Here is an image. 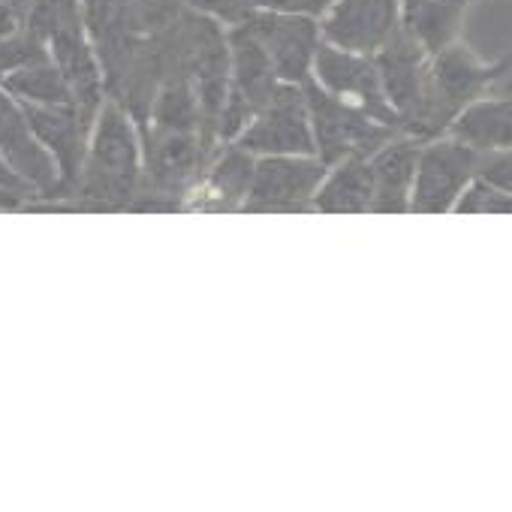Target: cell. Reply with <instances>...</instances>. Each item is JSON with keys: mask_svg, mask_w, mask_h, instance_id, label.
<instances>
[{"mask_svg": "<svg viewBox=\"0 0 512 512\" xmlns=\"http://www.w3.org/2000/svg\"><path fill=\"white\" fill-rule=\"evenodd\" d=\"M335 0H256V10H278V13H296L320 19Z\"/></svg>", "mask_w": 512, "mask_h": 512, "instance_id": "obj_26", "label": "cell"}, {"mask_svg": "<svg viewBox=\"0 0 512 512\" xmlns=\"http://www.w3.org/2000/svg\"><path fill=\"white\" fill-rule=\"evenodd\" d=\"M374 202V181L368 157L341 160L338 172L317 190L314 208L320 211H371Z\"/></svg>", "mask_w": 512, "mask_h": 512, "instance_id": "obj_19", "label": "cell"}, {"mask_svg": "<svg viewBox=\"0 0 512 512\" xmlns=\"http://www.w3.org/2000/svg\"><path fill=\"white\" fill-rule=\"evenodd\" d=\"M40 61H49V49L31 28L19 25L10 34H0V82Z\"/></svg>", "mask_w": 512, "mask_h": 512, "instance_id": "obj_21", "label": "cell"}, {"mask_svg": "<svg viewBox=\"0 0 512 512\" xmlns=\"http://www.w3.org/2000/svg\"><path fill=\"white\" fill-rule=\"evenodd\" d=\"M214 148L199 133L142 130V184L133 202L136 211L181 208L184 193L211 163Z\"/></svg>", "mask_w": 512, "mask_h": 512, "instance_id": "obj_3", "label": "cell"}, {"mask_svg": "<svg viewBox=\"0 0 512 512\" xmlns=\"http://www.w3.org/2000/svg\"><path fill=\"white\" fill-rule=\"evenodd\" d=\"M419 148L410 139L386 142L377 154H371V181H374V202L371 211H407L410 208V187L416 175Z\"/></svg>", "mask_w": 512, "mask_h": 512, "instance_id": "obj_18", "label": "cell"}, {"mask_svg": "<svg viewBox=\"0 0 512 512\" xmlns=\"http://www.w3.org/2000/svg\"><path fill=\"white\" fill-rule=\"evenodd\" d=\"M7 4H10V10L25 22V16H28V10H31V4H34V0H7Z\"/></svg>", "mask_w": 512, "mask_h": 512, "instance_id": "obj_31", "label": "cell"}, {"mask_svg": "<svg viewBox=\"0 0 512 512\" xmlns=\"http://www.w3.org/2000/svg\"><path fill=\"white\" fill-rule=\"evenodd\" d=\"M0 157L34 190V196H40L43 202L58 199L61 193L58 166L34 136L25 106L16 97H10L4 88H0Z\"/></svg>", "mask_w": 512, "mask_h": 512, "instance_id": "obj_13", "label": "cell"}, {"mask_svg": "<svg viewBox=\"0 0 512 512\" xmlns=\"http://www.w3.org/2000/svg\"><path fill=\"white\" fill-rule=\"evenodd\" d=\"M238 148L250 154H266V157L269 154L272 157L275 154H299V157L314 154L317 145H314L305 88L281 82L272 100L241 130Z\"/></svg>", "mask_w": 512, "mask_h": 512, "instance_id": "obj_8", "label": "cell"}, {"mask_svg": "<svg viewBox=\"0 0 512 512\" xmlns=\"http://www.w3.org/2000/svg\"><path fill=\"white\" fill-rule=\"evenodd\" d=\"M142 184V148L133 118L118 103H103L91 139L85 166L67 199L52 202L58 208H88V211H121L133 208Z\"/></svg>", "mask_w": 512, "mask_h": 512, "instance_id": "obj_1", "label": "cell"}, {"mask_svg": "<svg viewBox=\"0 0 512 512\" xmlns=\"http://www.w3.org/2000/svg\"><path fill=\"white\" fill-rule=\"evenodd\" d=\"M473 0H401V31L413 37L425 55L458 43L464 16Z\"/></svg>", "mask_w": 512, "mask_h": 512, "instance_id": "obj_17", "label": "cell"}, {"mask_svg": "<svg viewBox=\"0 0 512 512\" xmlns=\"http://www.w3.org/2000/svg\"><path fill=\"white\" fill-rule=\"evenodd\" d=\"M226 37H229V94L220 118V139L238 136L281 85L269 55L241 25H232Z\"/></svg>", "mask_w": 512, "mask_h": 512, "instance_id": "obj_6", "label": "cell"}, {"mask_svg": "<svg viewBox=\"0 0 512 512\" xmlns=\"http://www.w3.org/2000/svg\"><path fill=\"white\" fill-rule=\"evenodd\" d=\"M485 97H506L512 109V52L488 67V94Z\"/></svg>", "mask_w": 512, "mask_h": 512, "instance_id": "obj_27", "label": "cell"}, {"mask_svg": "<svg viewBox=\"0 0 512 512\" xmlns=\"http://www.w3.org/2000/svg\"><path fill=\"white\" fill-rule=\"evenodd\" d=\"M305 100H308L314 145L326 166L353 160V157H371L395 136V127L332 97L317 82L305 85Z\"/></svg>", "mask_w": 512, "mask_h": 512, "instance_id": "obj_4", "label": "cell"}, {"mask_svg": "<svg viewBox=\"0 0 512 512\" xmlns=\"http://www.w3.org/2000/svg\"><path fill=\"white\" fill-rule=\"evenodd\" d=\"M0 88H4L10 97H16L19 103H25V106H64V103H73L70 82L64 79V73L58 70V64L52 58L7 76L4 82H0Z\"/></svg>", "mask_w": 512, "mask_h": 512, "instance_id": "obj_20", "label": "cell"}, {"mask_svg": "<svg viewBox=\"0 0 512 512\" xmlns=\"http://www.w3.org/2000/svg\"><path fill=\"white\" fill-rule=\"evenodd\" d=\"M22 25L46 43L49 58L70 82L73 103L79 106L82 115L94 121L106 91L100 61L85 25L82 0H34Z\"/></svg>", "mask_w": 512, "mask_h": 512, "instance_id": "obj_2", "label": "cell"}, {"mask_svg": "<svg viewBox=\"0 0 512 512\" xmlns=\"http://www.w3.org/2000/svg\"><path fill=\"white\" fill-rule=\"evenodd\" d=\"M317 22L323 43L377 55L401 31V0H335Z\"/></svg>", "mask_w": 512, "mask_h": 512, "instance_id": "obj_12", "label": "cell"}, {"mask_svg": "<svg viewBox=\"0 0 512 512\" xmlns=\"http://www.w3.org/2000/svg\"><path fill=\"white\" fill-rule=\"evenodd\" d=\"M25 115L31 121L34 136L40 139V145L49 151V157L58 166L61 193H58L55 202H61V199L70 196V190L79 181L94 121L88 115H82L76 103H64V106H25Z\"/></svg>", "mask_w": 512, "mask_h": 512, "instance_id": "obj_14", "label": "cell"}, {"mask_svg": "<svg viewBox=\"0 0 512 512\" xmlns=\"http://www.w3.org/2000/svg\"><path fill=\"white\" fill-rule=\"evenodd\" d=\"M488 67L467 46L452 43L428 58V109L434 136L443 133L470 103L488 94Z\"/></svg>", "mask_w": 512, "mask_h": 512, "instance_id": "obj_9", "label": "cell"}, {"mask_svg": "<svg viewBox=\"0 0 512 512\" xmlns=\"http://www.w3.org/2000/svg\"><path fill=\"white\" fill-rule=\"evenodd\" d=\"M311 70L323 91H329L332 97H338V100H344L398 130V115L383 94L374 55H359V52H347V49L320 43Z\"/></svg>", "mask_w": 512, "mask_h": 512, "instance_id": "obj_11", "label": "cell"}, {"mask_svg": "<svg viewBox=\"0 0 512 512\" xmlns=\"http://www.w3.org/2000/svg\"><path fill=\"white\" fill-rule=\"evenodd\" d=\"M476 178L503 193H512V148L482 151L476 160Z\"/></svg>", "mask_w": 512, "mask_h": 512, "instance_id": "obj_23", "label": "cell"}, {"mask_svg": "<svg viewBox=\"0 0 512 512\" xmlns=\"http://www.w3.org/2000/svg\"><path fill=\"white\" fill-rule=\"evenodd\" d=\"M326 163L299 154H269L253 166L244 211H305L323 184Z\"/></svg>", "mask_w": 512, "mask_h": 512, "instance_id": "obj_10", "label": "cell"}, {"mask_svg": "<svg viewBox=\"0 0 512 512\" xmlns=\"http://www.w3.org/2000/svg\"><path fill=\"white\" fill-rule=\"evenodd\" d=\"M253 157L244 148H232L211 160L202 175L193 181V187L184 193L181 208H199V211H232L244 205V196L250 190L253 178Z\"/></svg>", "mask_w": 512, "mask_h": 512, "instance_id": "obj_16", "label": "cell"}, {"mask_svg": "<svg viewBox=\"0 0 512 512\" xmlns=\"http://www.w3.org/2000/svg\"><path fill=\"white\" fill-rule=\"evenodd\" d=\"M428 58L425 49L398 31L377 55V73L389 106L398 115V127L416 139H431V109H428Z\"/></svg>", "mask_w": 512, "mask_h": 512, "instance_id": "obj_5", "label": "cell"}, {"mask_svg": "<svg viewBox=\"0 0 512 512\" xmlns=\"http://www.w3.org/2000/svg\"><path fill=\"white\" fill-rule=\"evenodd\" d=\"M184 7L232 28L256 10V0H184Z\"/></svg>", "mask_w": 512, "mask_h": 512, "instance_id": "obj_24", "label": "cell"}, {"mask_svg": "<svg viewBox=\"0 0 512 512\" xmlns=\"http://www.w3.org/2000/svg\"><path fill=\"white\" fill-rule=\"evenodd\" d=\"M479 151L464 142H434L419 151L416 175H413V211H446L458 202L461 190L476 175Z\"/></svg>", "mask_w": 512, "mask_h": 512, "instance_id": "obj_15", "label": "cell"}, {"mask_svg": "<svg viewBox=\"0 0 512 512\" xmlns=\"http://www.w3.org/2000/svg\"><path fill=\"white\" fill-rule=\"evenodd\" d=\"M0 187H7V190H13V193H22L28 202L34 199V190H31V187H28L16 172L7 166V160H4V157H0Z\"/></svg>", "mask_w": 512, "mask_h": 512, "instance_id": "obj_28", "label": "cell"}, {"mask_svg": "<svg viewBox=\"0 0 512 512\" xmlns=\"http://www.w3.org/2000/svg\"><path fill=\"white\" fill-rule=\"evenodd\" d=\"M458 211H512V193H503L485 181H476L464 196H458Z\"/></svg>", "mask_w": 512, "mask_h": 512, "instance_id": "obj_25", "label": "cell"}, {"mask_svg": "<svg viewBox=\"0 0 512 512\" xmlns=\"http://www.w3.org/2000/svg\"><path fill=\"white\" fill-rule=\"evenodd\" d=\"M121 13L133 34L148 37L169 28L184 13V0H121Z\"/></svg>", "mask_w": 512, "mask_h": 512, "instance_id": "obj_22", "label": "cell"}, {"mask_svg": "<svg viewBox=\"0 0 512 512\" xmlns=\"http://www.w3.org/2000/svg\"><path fill=\"white\" fill-rule=\"evenodd\" d=\"M22 205H28V199L22 193H13L7 187H0V208H22Z\"/></svg>", "mask_w": 512, "mask_h": 512, "instance_id": "obj_30", "label": "cell"}, {"mask_svg": "<svg viewBox=\"0 0 512 512\" xmlns=\"http://www.w3.org/2000/svg\"><path fill=\"white\" fill-rule=\"evenodd\" d=\"M19 25H22V19L10 10L7 0H0V34H10V31H16Z\"/></svg>", "mask_w": 512, "mask_h": 512, "instance_id": "obj_29", "label": "cell"}, {"mask_svg": "<svg viewBox=\"0 0 512 512\" xmlns=\"http://www.w3.org/2000/svg\"><path fill=\"white\" fill-rule=\"evenodd\" d=\"M238 25L263 46L281 82H290V85L308 82L314 55L323 43L317 19L278 13V10H253Z\"/></svg>", "mask_w": 512, "mask_h": 512, "instance_id": "obj_7", "label": "cell"}]
</instances>
